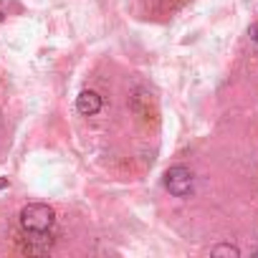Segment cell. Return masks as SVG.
<instances>
[{
    "label": "cell",
    "instance_id": "6da1fadb",
    "mask_svg": "<svg viewBox=\"0 0 258 258\" xmlns=\"http://www.w3.org/2000/svg\"><path fill=\"white\" fill-rule=\"evenodd\" d=\"M18 220H21V228L26 233H31V235H46L53 228V223H56V213H53V208H48L43 203H31V205H26L21 210V218Z\"/></svg>",
    "mask_w": 258,
    "mask_h": 258
},
{
    "label": "cell",
    "instance_id": "7a4b0ae2",
    "mask_svg": "<svg viewBox=\"0 0 258 258\" xmlns=\"http://www.w3.org/2000/svg\"><path fill=\"white\" fill-rule=\"evenodd\" d=\"M192 185H195V177L185 165H175L165 172V187L175 198H187L192 192Z\"/></svg>",
    "mask_w": 258,
    "mask_h": 258
},
{
    "label": "cell",
    "instance_id": "3957f363",
    "mask_svg": "<svg viewBox=\"0 0 258 258\" xmlns=\"http://www.w3.org/2000/svg\"><path fill=\"white\" fill-rule=\"evenodd\" d=\"M101 96L96 94V91H91V89H86V91H81L79 96H76V111L79 114H84V116H94V114H99L101 111Z\"/></svg>",
    "mask_w": 258,
    "mask_h": 258
},
{
    "label": "cell",
    "instance_id": "277c9868",
    "mask_svg": "<svg viewBox=\"0 0 258 258\" xmlns=\"http://www.w3.org/2000/svg\"><path fill=\"white\" fill-rule=\"evenodd\" d=\"M210 255H233V258H238V255H240V250H238L235 245H230V243H223V245L210 248Z\"/></svg>",
    "mask_w": 258,
    "mask_h": 258
},
{
    "label": "cell",
    "instance_id": "5b68a950",
    "mask_svg": "<svg viewBox=\"0 0 258 258\" xmlns=\"http://www.w3.org/2000/svg\"><path fill=\"white\" fill-rule=\"evenodd\" d=\"M250 38H253V41H255V43H258V23H255V26H253V28H250Z\"/></svg>",
    "mask_w": 258,
    "mask_h": 258
},
{
    "label": "cell",
    "instance_id": "8992f818",
    "mask_svg": "<svg viewBox=\"0 0 258 258\" xmlns=\"http://www.w3.org/2000/svg\"><path fill=\"white\" fill-rule=\"evenodd\" d=\"M3 187H8V180H6V177H0V190H3Z\"/></svg>",
    "mask_w": 258,
    "mask_h": 258
},
{
    "label": "cell",
    "instance_id": "52a82bcc",
    "mask_svg": "<svg viewBox=\"0 0 258 258\" xmlns=\"http://www.w3.org/2000/svg\"><path fill=\"white\" fill-rule=\"evenodd\" d=\"M3 21H6V13H3V11H0V23H3Z\"/></svg>",
    "mask_w": 258,
    "mask_h": 258
},
{
    "label": "cell",
    "instance_id": "ba28073f",
    "mask_svg": "<svg viewBox=\"0 0 258 258\" xmlns=\"http://www.w3.org/2000/svg\"><path fill=\"white\" fill-rule=\"evenodd\" d=\"M255 255H258V250H255Z\"/></svg>",
    "mask_w": 258,
    "mask_h": 258
}]
</instances>
